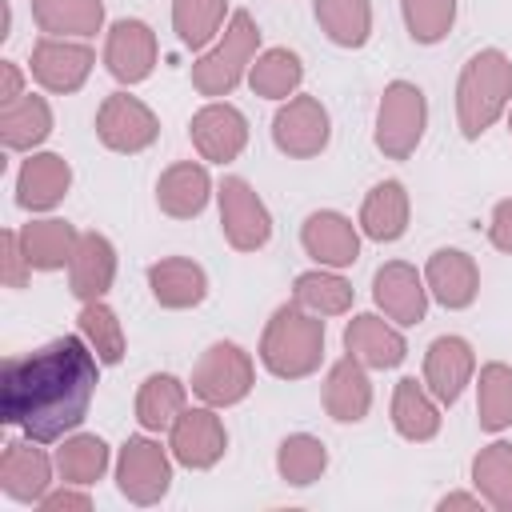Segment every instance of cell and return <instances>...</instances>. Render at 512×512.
<instances>
[{
  "label": "cell",
  "instance_id": "obj_1",
  "mask_svg": "<svg viewBox=\"0 0 512 512\" xmlns=\"http://www.w3.org/2000/svg\"><path fill=\"white\" fill-rule=\"evenodd\" d=\"M96 352L84 336H56L0 368V420L28 440H60L80 428L96 392Z\"/></svg>",
  "mask_w": 512,
  "mask_h": 512
},
{
  "label": "cell",
  "instance_id": "obj_47",
  "mask_svg": "<svg viewBox=\"0 0 512 512\" xmlns=\"http://www.w3.org/2000/svg\"><path fill=\"white\" fill-rule=\"evenodd\" d=\"M508 132H512V112H508Z\"/></svg>",
  "mask_w": 512,
  "mask_h": 512
},
{
  "label": "cell",
  "instance_id": "obj_43",
  "mask_svg": "<svg viewBox=\"0 0 512 512\" xmlns=\"http://www.w3.org/2000/svg\"><path fill=\"white\" fill-rule=\"evenodd\" d=\"M488 240L512 256V200H500L492 208V220H488Z\"/></svg>",
  "mask_w": 512,
  "mask_h": 512
},
{
  "label": "cell",
  "instance_id": "obj_39",
  "mask_svg": "<svg viewBox=\"0 0 512 512\" xmlns=\"http://www.w3.org/2000/svg\"><path fill=\"white\" fill-rule=\"evenodd\" d=\"M80 336L92 344V352L100 356V364H120L124 360V328L116 320V312L104 300H88L76 316Z\"/></svg>",
  "mask_w": 512,
  "mask_h": 512
},
{
  "label": "cell",
  "instance_id": "obj_24",
  "mask_svg": "<svg viewBox=\"0 0 512 512\" xmlns=\"http://www.w3.org/2000/svg\"><path fill=\"white\" fill-rule=\"evenodd\" d=\"M324 408L340 424H360L372 408V384L356 356H340L324 380Z\"/></svg>",
  "mask_w": 512,
  "mask_h": 512
},
{
  "label": "cell",
  "instance_id": "obj_30",
  "mask_svg": "<svg viewBox=\"0 0 512 512\" xmlns=\"http://www.w3.org/2000/svg\"><path fill=\"white\" fill-rule=\"evenodd\" d=\"M392 424L412 444H424V440H432L440 432V412H436L432 396L412 376H404L396 384V392H392Z\"/></svg>",
  "mask_w": 512,
  "mask_h": 512
},
{
  "label": "cell",
  "instance_id": "obj_4",
  "mask_svg": "<svg viewBox=\"0 0 512 512\" xmlns=\"http://www.w3.org/2000/svg\"><path fill=\"white\" fill-rule=\"evenodd\" d=\"M256 44H260L256 20L248 12H232V20L224 28V40L192 64V88L200 96H228L244 80V72L252 68Z\"/></svg>",
  "mask_w": 512,
  "mask_h": 512
},
{
  "label": "cell",
  "instance_id": "obj_17",
  "mask_svg": "<svg viewBox=\"0 0 512 512\" xmlns=\"http://www.w3.org/2000/svg\"><path fill=\"white\" fill-rule=\"evenodd\" d=\"M300 244L324 268H348L360 256V232L340 212H312L300 228Z\"/></svg>",
  "mask_w": 512,
  "mask_h": 512
},
{
  "label": "cell",
  "instance_id": "obj_29",
  "mask_svg": "<svg viewBox=\"0 0 512 512\" xmlns=\"http://www.w3.org/2000/svg\"><path fill=\"white\" fill-rule=\"evenodd\" d=\"M32 20L48 36H92L104 24V0H32Z\"/></svg>",
  "mask_w": 512,
  "mask_h": 512
},
{
  "label": "cell",
  "instance_id": "obj_15",
  "mask_svg": "<svg viewBox=\"0 0 512 512\" xmlns=\"http://www.w3.org/2000/svg\"><path fill=\"white\" fill-rule=\"evenodd\" d=\"M104 64L120 84H140L156 68V32L144 20H116L108 28Z\"/></svg>",
  "mask_w": 512,
  "mask_h": 512
},
{
  "label": "cell",
  "instance_id": "obj_31",
  "mask_svg": "<svg viewBox=\"0 0 512 512\" xmlns=\"http://www.w3.org/2000/svg\"><path fill=\"white\" fill-rule=\"evenodd\" d=\"M184 384L168 372H156L140 384L136 392V420L148 428V432H164L176 424V416L184 412Z\"/></svg>",
  "mask_w": 512,
  "mask_h": 512
},
{
  "label": "cell",
  "instance_id": "obj_3",
  "mask_svg": "<svg viewBox=\"0 0 512 512\" xmlns=\"http://www.w3.org/2000/svg\"><path fill=\"white\" fill-rule=\"evenodd\" d=\"M512 100V60L500 48H480L468 56L456 80V120L468 140H480Z\"/></svg>",
  "mask_w": 512,
  "mask_h": 512
},
{
  "label": "cell",
  "instance_id": "obj_16",
  "mask_svg": "<svg viewBox=\"0 0 512 512\" xmlns=\"http://www.w3.org/2000/svg\"><path fill=\"white\" fill-rule=\"evenodd\" d=\"M476 372L472 344L464 336H436L424 352V384L440 404H456Z\"/></svg>",
  "mask_w": 512,
  "mask_h": 512
},
{
  "label": "cell",
  "instance_id": "obj_42",
  "mask_svg": "<svg viewBox=\"0 0 512 512\" xmlns=\"http://www.w3.org/2000/svg\"><path fill=\"white\" fill-rule=\"evenodd\" d=\"M0 248H4V284H8V288H24L32 264H28V256H24V248H20V232H4V236H0Z\"/></svg>",
  "mask_w": 512,
  "mask_h": 512
},
{
  "label": "cell",
  "instance_id": "obj_11",
  "mask_svg": "<svg viewBox=\"0 0 512 512\" xmlns=\"http://www.w3.org/2000/svg\"><path fill=\"white\" fill-rule=\"evenodd\" d=\"M92 64H96L92 48L76 44L68 36H44L32 48V76H36V84L48 88V92H60V96L76 92L88 80Z\"/></svg>",
  "mask_w": 512,
  "mask_h": 512
},
{
  "label": "cell",
  "instance_id": "obj_7",
  "mask_svg": "<svg viewBox=\"0 0 512 512\" xmlns=\"http://www.w3.org/2000/svg\"><path fill=\"white\" fill-rule=\"evenodd\" d=\"M96 136L104 148L136 156V152L156 144L160 120L152 116V108L144 100H136L128 92H112V96H104V104L96 112Z\"/></svg>",
  "mask_w": 512,
  "mask_h": 512
},
{
  "label": "cell",
  "instance_id": "obj_18",
  "mask_svg": "<svg viewBox=\"0 0 512 512\" xmlns=\"http://www.w3.org/2000/svg\"><path fill=\"white\" fill-rule=\"evenodd\" d=\"M424 284H428V292H432L444 308L460 312V308H468V304L476 300V292H480V272H476V260H472L468 252H460V248H436V252L428 256Z\"/></svg>",
  "mask_w": 512,
  "mask_h": 512
},
{
  "label": "cell",
  "instance_id": "obj_8",
  "mask_svg": "<svg viewBox=\"0 0 512 512\" xmlns=\"http://www.w3.org/2000/svg\"><path fill=\"white\" fill-rule=\"evenodd\" d=\"M216 196H220V228L236 252H256L272 240V216L248 180L228 176L216 188Z\"/></svg>",
  "mask_w": 512,
  "mask_h": 512
},
{
  "label": "cell",
  "instance_id": "obj_41",
  "mask_svg": "<svg viewBox=\"0 0 512 512\" xmlns=\"http://www.w3.org/2000/svg\"><path fill=\"white\" fill-rule=\"evenodd\" d=\"M404 8V24L408 36L416 44H436L448 36L452 20H456V0H400Z\"/></svg>",
  "mask_w": 512,
  "mask_h": 512
},
{
  "label": "cell",
  "instance_id": "obj_14",
  "mask_svg": "<svg viewBox=\"0 0 512 512\" xmlns=\"http://www.w3.org/2000/svg\"><path fill=\"white\" fill-rule=\"evenodd\" d=\"M188 136H192V144H196V152H200L204 160L228 164V160H236V156L244 152V144H248V120H244V112L232 108V104H204V108L192 116Z\"/></svg>",
  "mask_w": 512,
  "mask_h": 512
},
{
  "label": "cell",
  "instance_id": "obj_13",
  "mask_svg": "<svg viewBox=\"0 0 512 512\" xmlns=\"http://www.w3.org/2000/svg\"><path fill=\"white\" fill-rule=\"evenodd\" d=\"M168 448L184 468H196V472L212 468L228 448V432H224L220 416L212 412V404L208 408H184L172 424V444Z\"/></svg>",
  "mask_w": 512,
  "mask_h": 512
},
{
  "label": "cell",
  "instance_id": "obj_27",
  "mask_svg": "<svg viewBox=\"0 0 512 512\" xmlns=\"http://www.w3.org/2000/svg\"><path fill=\"white\" fill-rule=\"evenodd\" d=\"M360 228H364V236H372L380 244H392L408 232V192H404L400 180H380L364 196Z\"/></svg>",
  "mask_w": 512,
  "mask_h": 512
},
{
  "label": "cell",
  "instance_id": "obj_26",
  "mask_svg": "<svg viewBox=\"0 0 512 512\" xmlns=\"http://www.w3.org/2000/svg\"><path fill=\"white\" fill-rule=\"evenodd\" d=\"M76 244H80V232L68 220H32L20 228V248L36 272H56L72 264Z\"/></svg>",
  "mask_w": 512,
  "mask_h": 512
},
{
  "label": "cell",
  "instance_id": "obj_33",
  "mask_svg": "<svg viewBox=\"0 0 512 512\" xmlns=\"http://www.w3.org/2000/svg\"><path fill=\"white\" fill-rule=\"evenodd\" d=\"M472 484L480 500H488L500 512H512V444L496 440L476 452L472 460Z\"/></svg>",
  "mask_w": 512,
  "mask_h": 512
},
{
  "label": "cell",
  "instance_id": "obj_6",
  "mask_svg": "<svg viewBox=\"0 0 512 512\" xmlns=\"http://www.w3.org/2000/svg\"><path fill=\"white\" fill-rule=\"evenodd\" d=\"M252 380V356L232 340H216L192 368V392L212 408L240 404L252 392Z\"/></svg>",
  "mask_w": 512,
  "mask_h": 512
},
{
  "label": "cell",
  "instance_id": "obj_34",
  "mask_svg": "<svg viewBox=\"0 0 512 512\" xmlns=\"http://www.w3.org/2000/svg\"><path fill=\"white\" fill-rule=\"evenodd\" d=\"M476 416L484 432H504L512 424V368L492 360L476 380Z\"/></svg>",
  "mask_w": 512,
  "mask_h": 512
},
{
  "label": "cell",
  "instance_id": "obj_37",
  "mask_svg": "<svg viewBox=\"0 0 512 512\" xmlns=\"http://www.w3.org/2000/svg\"><path fill=\"white\" fill-rule=\"evenodd\" d=\"M56 468H60L64 484H80V488H88V484H96V480L104 476V468H108V444H104L100 436L80 432V436H72V440L60 444V452H56Z\"/></svg>",
  "mask_w": 512,
  "mask_h": 512
},
{
  "label": "cell",
  "instance_id": "obj_46",
  "mask_svg": "<svg viewBox=\"0 0 512 512\" xmlns=\"http://www.w3.org/2000/svg\"><path fill=\"white\" fill-rule=\"evenodd\" d=\"M448 508H480V496L452 492V496H444V500H440V512H448Z\"/></svg>",
  "mask_w": 512,
  "mask_h": 512
},
{
  "label": "cell",
  "instance_id": "obj_44",
  "mask_svg": "<svg viewBox=\"0 0 512 512\" xmlns=\"http://www.w3.org/2000/svg\"><path fill=\"white\" fill-rule=\"evenodd\" d=\"M40 508H44V512H88L92 500H88L84 492H68V488H64V492H52V496L44 492Z\"/></svg>",
  "mask_w": 512,
  "mask_h": 512
},
{
  "label": "cell",
  "instance_id": "obj_19",
  "mask_svg": "<svg viewBox=\"0 0 512 512\" xmlns=\"http://www.w3.org/2000/svg\"><path fill=\"white\" fill-rule=\"evenodd\" d=\"M36 444L40 440H8L4 456H0V488H4V496L20 500V504L44 500L48 480H52V464Z\"/></svg>",
  "mask_w": 512,
  "mask_h": 512
},
{
  "label": "cell",
  "instance_id": "obj_35",
  "mask_svg": "<svg viewBox=\"0 0 512 512\" xmlns=\"http://www.w3.org/2000/svg\"><path fill=\"white\" fill-rule=\"evenodd\" d=\"M304 80V64L296 52L288 48H268L264 56H256V64L248 68V84L256 96H268V100H288Z\"/></svg>",
  "mask_w": 512,
  "mask_h": 512
},
{
  "label": "cell",
  "instance_id": "obj_20",
  "mask_svg": "<svg viewBox=\"0 0 512 512\" xmlns=\"http://www.w3.org/2000/svg\"><path fill=\"white\" fill-rule=\"evenodd\" d=\"M68 184H72V168L64 156L56 152L28 156L16 176V204L28 212H48L68 196Z\"/></svg>",
  "mask_w": 512,
  "mask_h": 512
},
{
  "label": "cell",
  "instance_id": "obj_32",
  "mask_svg": "<svg viewBox=\"0 0 512 512\" xmlns=\"http://www.w3.org/2000/svg\"><path fill=\"white\" fill-rule=\"evenodd\" d=\"M316 20L340 48H364L372 36V4L368 0H316Z\"/></svg>",
  "mask_w": 512,
  "mask_h": 512
},
{
  "label": "cell",
  "instance_id": "obj_5",
  "mask_svg": "<svg viewBox=\"0 0 512 512\" xmlns=\"http://www.w3.org/2000/svg\"><path fill=\"white\" fill-rule=\"evenodd\" d=\"M428 124V100L416 84L408 80H392L380 96V112H376V148L388 160H408L424 136Z\"/></svg>",
  "mask_w": 512,
  "mask_h": 512
},
{
  "label": "cell",
  "instance_id": "obj_21",
  "mask_svg": "<svg viewBox=\"0 0 512 512\" xmlns=\"http://www.w3.org/2000/svg\"><path fill=\"white\" fill-rule=\"evenodd\" d=\"M116 280V248L108 236L100 232H80V244H76V256L68 264V284H72V296L76 300H100Z\"/></svg>",
  "mask_w": 512,
  "mask_h": 512
},
{
  "label": "cell",
  "instance_id": "obj_28",
  "mask_svg": "<svg viewBox=\"0 0 512 512\" xmlns=\"http://www.w3.org/2000/svg\"><path fill=\"white\" fill-rule=\"evenodd\" d=\"M52 132V108L44 96H20L0 108V140L12 152H28L44 144Z\"/></svg>",
  "mask_w": 512,
  "mask_h": 512
},
{
  "label": "cell",
  "instance_id": "obj_40",
  "mask_svg": "<svg viewBox=\"0 0 512 512\" xmlns=\"http://www.w3.org/2000/svg\"><path fill=\"white\" fill-rule=\"evenodd\" d=\"M228 0H172V28L184 48H204L224 24Z\"/></svg>",
  "mask_w": 512,
  "mask_h": 512
},
{
  "label": "cell",
  "instance_id": "obj_2",
  "mask_svg": "<svg viewBox=\"0 0 512 512\" xmlns=\"http://www.w3.org/2000/svg\"><path fill=\"white\" fill-rule=\"evenodd\" d=\"M324 360V320L308 308L280 304L260 336V364L280 380H304Z\"/></svg>",
  "mask_w": 512,
  "mask_h": 512
},
{
  "label": "cell",
  "instance_id": "obj_23",
  "mask_svg": "<svg viewBox=\"0 0 512 512\" xmlns=\"http://www.w3.org/2000/svg\"><path fill=\"white\" fill-rule=\"evenodd\" d=\"M148 288H152V300L160 308H196L204 296H208V276L196 260H184V256H168V260H156L148 268Z\"/></svg>",
  "mask_w": 512,
  "mask_h": 512
},
{
  "label": "cell",
  "instance_id": "obj_45",
  "mask_svg": "<svg viewBox=\"0 0 512 512\" xmlns=\"http://www.w3.org/2000/svg\"><path fill=\"white\" fill-rule=\"evenodd\" d=\"M20 84H24V80H20V68H16L12 60H4V64H0V104L20 100V96H24Z\"/></svg>",
  "mask_w": 512,
  "mask_h": 512
},
{
  "label": "cell",
  "instance_id": "obj_36",
  "mask_svg": "<svg viewBox=\"0 0 512 512\" xmlns=\"http://www.w3.org/2000/svg\"><path fill=\"white\" fill-rule=\"evenodd\" d=\"M292 300L316 316H340L352 308V284L336 272H300L292 284Z\"/></svg>",
  "mask_w": 512,
  "mask_h": 512
},
{
  "label": "cell",
  "instance_id": "obj_12",
  "mask_svg": "<svg viewBox=\"0 0 512 512\" xmlns=\"http://www.w3.org/2000/svg\"><path fill=\"white\" fill-rule=\"evenodd\" d=\"M372 300H376V308H384L388 320H396V324H420L424 312H428V284L420 280V272L412 264L388 260L372 276Z\"/></svg>",
  "mask_w": 512,
  "mask_h": 512
},
{
  "label": "cell",
  "instance_id": "obj_10",
  "mask_svg": "<svg viewBox=\"0 0 512 512\" xmlns=\"http://www.w3.org/2000/svg\"><path fill=\"white\" fill-rule=\"evenodd\" d=\"M328 136H332V124H328V112L316 96H292L272 116V140L292 160L320 156L328 148Z\"/></svg>",
  "mask_w": 512,
  "mask_h": 512
},
{
  "label": "cell",
  "instance_id": "obj_38",
  "mask_svg": "<svg viewBox=\"0 0 512 512\" xmlns=\"http://www.w3.org/2000/svg\"><path fill=\"white\" fill-rule=\"evenodd\" d=\"M276 468H280V476H284L288 484L308 488V484H316V480L324 476V468H328V448H324V440H316V436H308V432H296V436H288V440L280 444Z\"/></svg>",
  "mask_w": 512,
  "mask_h": 512
},
{
  "label": "cell",
  "instance_id": "obj_25",
  "mask_svg": "<svg viewBox=\"0 0 512 512\" xmlns=\"http://www.w3.org/2000/svg\"><path fill=\"white\" fill-rule=\"evenodd\" d=\"M208 196H212L208 168H204V164H192V160L172 164V168L156 180V204H160V212L172 216V220H192V216H200L204 204H208Z\"/></svg>",
  "mask_w": 512,
  "mask_h": 512
},
{
  "label": "cell",
  "instance_id": "obj_9",
  "mask_svg": "<svg viewBox=\"0 0 512 512\" xmlns=\"http://www.w3.org/2000/svg\"><path fill=\"white\" fill-rule=\"evenodd\" d=\"M116 484L132 504H156L172 488L168 452L148 436H128L116 460Z\"/></svg>",
  "mask_w": 512,
  "mask_h": 512
},
{
  "label": "cell",
  "instance_id": "obj_22",
  "mask_svg": "<svg viewBox=\"0 0 512 512\" xmlns=\"http://www.w3.org/2000/svg\"><path fill=\"white\" fill-rule=\"evenodd\" d=\"M344 348H348V356H356L364 368H396V364L404 360V352H408L404 336H400L388 320H380V316H372V312H360V316L348 320V328H344Z\"/></svg>",
  "mask_w": 512,
  "mask_h": 512
}]
</instances>
